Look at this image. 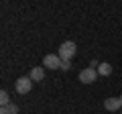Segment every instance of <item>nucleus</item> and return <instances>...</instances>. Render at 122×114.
Masks as SVG:
<instances>
[{"instance_id":"nucleus-1","label":"nucleus","mask_w":122,"mask_h":114,"mask_svg":"<svg viewBox=\"0 0 122 114\" xmlns=\"http://www.w3.org/2000/svg\"><path fill=\"white\" fill-rule=\"evenodd\" d=\"M77 53V47H75L73 41H65V43L59 45V53L57 55L61 57V61H71V57Z\"/></svg>"},{"instance_id":"nucleus-2","label":"nucleus","mask_w":122,"mask_h":114,"mask_svg":"<svg viewBox=\"0 0 122 114\" xmlns=\"http://www.w3.org/2000/svg\"><path fill=\"white\" fill-rule=\"evenodd\" d=\"M61 65H63V61H61V57L55 55V53H49V55L43 57V67H47V69H59Z\"/></svg>"},{"instance_id":"nucleus-3","label":"nucleus","mask_w":122,"mask_h":114,"mask_svg":"<svg viewBox=\"0 0 122 114\" xmlns=\"http://www.w3.org/2000/svg\"><path fill=\"white\" fill-rule=\"evenodd\" d=\"M98 69H94V67H86V69L79 71V82L81 83H94L98 79Z\"/></svg>"},{"instance_id":"nucleus-4","label":"nucleus","mask_w":122,"mask_h":114,"mask_svg":"<svg viewBox=\"0 0 122 114\" xmlns=\"http://www.w3.org/2000/svg\"><path fill=\"white\" fill-rule=\"evenodd\" d=\"M30 88H33V79L30 78H18L16 82H14V90H16L18 94H29Z\"/></svg>"},{"instance_id":"nucleus-5","label":"nucleus","mask_w":122,"mask_h":114,"mask_svg":"<svg viewBox=\"0 0 122 114\" xmlns=\"http://www.w3.org/2000/svg\"><path fill=\"white\" fill-rule=\"evenodd\" d=\"M104 108L110 110V112H118V110H122L120 98H106V100H104Z\"/></svg>"},{"instance_id":"nucleus-6","label":"nucleus","mask_w":122,"mask_h":114,"mask_svg":"<svg viewBox=\"0 0 122 114\" xmlns=\"http://www.w3.org/2000/svg\"><path fill=\"white\" fill-rule=\"evenodd\" d=\"M29 78L33 79V82H43V78H45V69H43V67H33Z\"/></svg>"},{"instance_id":"nucleus-7","label":"nucleus","mask_w":122,"mask_h":114,"mask_svg":"<svg viewBox=\"0 0 122 114\" xmlns=\"http://www.w3.org/2000/svg\"><path fill=\"white\" fill-rule=\"evenodd\" d=\"M98 73L100 75H110L112 73V65H110V63H100V65H98Z\"/></svg>"},{"instance_id":"nucleus-8","label":"nucleus","mask_w":122,"mask_h":114,"mask_svg":"<svg viewBox=\"0 0 122 114\" xmlns=\"http://www.w3.org/2000/svg\"><path fill=\"white\" fill-rule=\"evenodd\" d=\"M0 104H2V108H6V106L10 104V96H8V92H6V90H2V92H0Z\"/></svg>"},{"instance_id":"nucleus-9","label":"nucleus","mask_w":122,"mask_h":114,"mask_svg":"<svg viewBox=\"0 0 122 114\" xmlns=\"http://www.w3.org/2000/svg\"><path fill=\"white\" fill-rule=\"evenodd\" d=\"M6 108H8V112H10V114H18V106H16V104H8Z\"/></svg>"},{"instance_id":"nucleus-10","label":"nucleus","mask_w":122,"mask_h":114,"mask_svg":"<svg viewBox=\"0 0 122 114\" xmlns=\"http://www.w3.org/2000/svg\"><path fill=\"white\" fill-rule=\"evenodd\" d=\"M61 69H63V71L71 69V61H63V65H61Z\"/></svg>"},{"instance_id":"nucleus-11","label":"nucleus","mask_w":122,"mask_h":114,"mask_svg":"<svg viewBox=\"0 0 122 114\" xmlns=\"http://www.w3.org/2000/svg\"><path fill=\"white\" fill-rule=\"evenodd\" d=\"M0 114H10V112H8V108H2V110H0Z\"/></svg>"},{"instance_id":"nucleus-12","label":"nucleus","mask_w":122,"mask_h":114,"mask_svg":"<svg viewBox=\"0 0 122 114\" xmlns=\"http://www.w3.org/2000/svg\"><path fill=\"white\" fill-rule=\"evenodd\" d=\"M118 98H120V102H122V96H118Z\"/></svg>"},{"instance_id":"nucleus-13","label":"nucleus","mask_w":122,"mask_h":114,"mask_svg":"<svg viewBox=\"0 0 122 114\" xmlns=\"http://www.w3.org/2000/svg\"><path fill=\"white\" fill-rule=\"evenodd\" d=\"M120 114H122V110H120Z\"/></svg>"}]
</instances>
